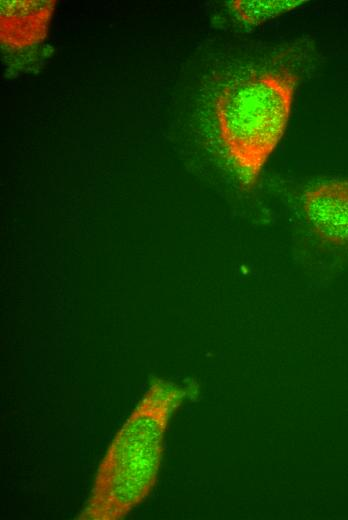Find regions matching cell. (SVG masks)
I'll list each match as a JSON object with an SVG mask.
<instances>
[{
	"label": "cell",
	"mask_w": 348,
	"mask_h": 520,
	"mask_svg": "<svg viewBox=\"0 0 348 520\" xmlns=\"http://www.w3.org/2000/svg\"><path fill=\"white\" fill-rule=\"evenodd\" d=\"M305 2L302 0H235L230 1L228 6L235 19L244 28H254Z\"/></svg>",
	"instance_id": "obj_4"
},
{
	"label": "cell",
	"mask_w": 348,
	"mask_h": 520,
	"mask_svg": "<svg viewBox=\"0 0 348 520\" xmlns=\"http://www.w3.org/2000/svg\"><path fill=\"white\" fill-rule=\"evenodd\" d=\"M183 395L170 382H150L100 462L78 519H122L145 500L157 478L168 419Z\"/></svg>",
	"instance_id": "obj_2"
},
{
	"label": "cell",
	"mask_w": 348,
	"mask_h": 520,
	"mask_svg": "<svg viewBox=\"0 0 348 520\" xmlns=\"http://www.w3.org/2000/svg\"><path fill=\"white\" fill-rule=\"evenodd\" d=\"M302 209L320 240L336 247H348V179L313 185L302 196Z\"/></svg>",
	"instance_id": "obj_3"
},
{
	"label": "cell",
	"mask_w": 348,
	"mask_h": 520,
	"mask_svg": "<svg viewBox=\"0 0 348 520\" xmlns=\"http://www.w3.org/2000/svg\"><path fill=\"white\" fill-rule=\"evenodd\" d=\"M297 83L286 68L246 65L221 90L215 106L219 140L244 190L255 186L284 135Z\"/></svg>",
	"instance_id": "obj_1"
}]
</instances>
